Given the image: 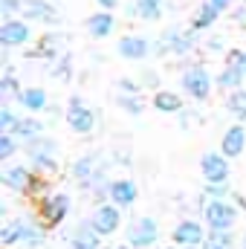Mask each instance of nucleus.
<instances>
[{
    "mask_svg": "<svg viewBox=\"0 0 246 249\" xmlns=\"http://www.w3.org/2000/svg\"><path fill=\"white\" fill-rule=\"evenodd\" d=\"M99 232L93 229V223H81L75 232H72V238H70V244L72 249H102L99 247Z\"/></svg>",
    "mask_w": 246,
    "mask_h": 249,
    "instance_id": "4468645a",
    "label": "nucleus"
},
{
    "mask_svg": "<svg viewBox=\"0 0 246 249\" xmlns=\"http://www.w3.org/2000/svg\"><path fill=\"white\" fill-rule=\"evenodd\" d=\"M0 90H3L6 96H12V93H15V78H12V75H6V78L0 81Z\"/></svg>",
    "mask_w": 246,
    "mask_h": 249,
    "instance_id": "c756f323",
    "label": "nucleus"
},
{
    "mask_svg": "<svg viewBox=\"0 0 246 249\" xmlns=\"http://www.w3.org/2000/svg\"><path fill=\"white\" fill-rule=\"evenodd\" d=\"M133 12H139V18H145V20H157L162 15V3L159 0H136Z\"/></svg>",
    "mask_w": 246,
    "mask_h": 249,
    "instance_id": "4be33fe9",
    "label": "nucleus"
},
{
    "mask_svg": "<svg viewBox=\"0 0 246 249\" xmlns=\"http://www.w3.org/2000/svg\"><path fill=\"white\" fill-rule=\"evenodd\" d=\"M229 110H232L238 119H246V90L232 93V99H229Z\"/></svg>",
    "mask_w": 246,
    "mask_h": 249,
    "instance_id": "b1692460",
    "label": "nucleus"
},
{
    "mask_svg": "<svg viewBox=\"0 0 246 249\" xmlns=\"http://www.w3.org/2000/svg\"><path fill=\"white\" fill-rule=\"evenodd\" d=\"M18 96H20V102H23L26 110H44V105H47V93L41 87H29V90H23Z\"/></svg>",
    "mask_w": 246,
    "mask_h": 249,
    "instance_id": "6ab92c4d",
    "label": "nucleus"
},
{
    "mask_svg": "<svg viewBox=\"0 0 246 249\" xmlns=\"http://www.w3.org/2000/svg\"><path fill=\"white\" fill-rule=\"evenodd\" d=\"M174 244H177V247H185V249L206 244L203 226H200L197 220H183V223H177V229H174Z\"/></svg>",
    "mask_w": 246,
    "mask_h": 249,
    "instance_id": "1a4fd4ad",
    "label": "nucleus"
},
{
    "mask_svg": "<svg viewBox=\"0 0 246 249\" xmlns=\"http://www.w3.org/2000/svg\"><path fill=\"white\" fill-rule=\"evenodd\" d=\"M119 206H110V203H102L96 212H93V229L99 232V235H113L116 232V226H119Z\"/></svg>",
    "mask_w": 246,
    "mask_h": 249,
    "instance_id": "0eeeda50",
    "label": "nucleus"
},
{
    "mask_svg": "<svg viewBox=\"0 0 246 249\" xmlns=\"http://www.w3.org/2000/svg\"><path fill=\"white\" fill-rule=\"evenodd\" d=\"M183 87L191 99H209V90H211V78L203 67H191L183 72Z\"/></svg>",
    "mask_w": 246,
    "mask_h": 249,
    "instance_id": "423d86ee",
    "label": "nucleus"
},
{
    "mask_svg": "<svg viewBox=\"0 0 246 249\" xmlns=\"http://www.w3.org/2000/svg\"><path fill=\"white\" fill-rule=\"evenodd\" d=\"M119 87H122L124 93H139V87H136L130 78H122V81H119Z\"/></svg>",
    "mask_w": 246,
    "mask_h": 249,
    "instance_id": "7c9ffc66",
    "label": "nucleus"
},
{
    "mask_svg": "<svg viewBox=\"0 0 246 249\" xmlns=\"http://www.w3.org/2000/svg\"><path fill=\"white\" fill-rule=\"evenodd\" d=\"M12 133H15L18 139L38 142V139H41V133H44V127H41V122H35V119H18L15 127H12Z\"/></svg>",
    "mask_w": 246,
    "mask_h": 249,
    "instance_id": "dca6fc26",
    "label": "nucleus"
},
{
    "mask_svg": "<svg viewBox=\"0 0 246 249\" xmlns=\"http://www.w3.org/2000/svg\"><path fill=\"white\" fill-rule=\"evenodd\" d=\"M15 122H18V119H15V113H12L9 107H3V110H0V133H12Z\"/></svg>",
    "mask_w": 246,
    "mask_h": 249,
    "instance_id": "bb28decb",
    "label": "nucleus"
},
{
    "mask_svg": "<svg viewBox=\"0 0 246 249\" xmlns=\"http://www.w3.org/2000/svg\"><path fill=\"white\" fill-rule=\"evenodd\" d=\"M244 75L246 72H241V70H229V67H226V70L220 72L217 84H220V87H241V78H244Z\"/></svg>",
    "mask_w": 246,
    "mask_h": 249,
    "instance_id": "393cba45",
    "label": "nucleus"
},
{
    "mask_svg": "<svg viewBox=\"0 0 246 249\" xmlns=\"http://www.w3.org/2000/svg\"><path fill=\"white\" fill-rule=\"evenodd\" d=\"M75 177L78 180H90V171H93V157H87V160H81V162H75Z\"/></svg>",
    "mask_w": 246,
    "mask_h": 249,
    "instance_id": "cd10ccee",
    "label": "nucleus"
},
{
    "mask_svg": "<svg viewBox=\"0 0 246 249\" xmlns=\"http://www.w3.org/2000/svg\"><path fill=\"white\" fill-rule=\"evenodd\" d=\"M67 212H70V197H67V194L47 197V200L41 203V223H44L47 229H53V226H58L64 217H67Z\"/></svg>",
    "mask_w": 246,
    "mask_h": 249,
    "instance_id": "39448f33",
    "label": "nucleus"
},
{
    "mask_svg": "<svg viewBox=\"0 0 246 249\" xmlns=\"http://www.w3.org/2000/svg\"><path fill=\"white\" fill-rule=\"evenodd\" d=\"M87 29H90L96 38H105V35H110V29H113V15H107V12H99V15H93V18L87 20Z\"/></svg>",
    "mask_w": 246,
    "mask_h": 249,
    "instance_id": "a211bd4d",
    "label": "nucleus"
},
{
    "mask_svg": "<svg viewBox=\"0 0 246 249\" xmlns=\"http://www.w3.org/2000/svg\"><path fill=\"white\" fill-rule=\"evenodd\" d=\"M154 107L162 110V113H180L183 110V99L177 93H168V90H159L154 96Z\"/></svg>",
    "mask_w": 246,
    "mask_h": 249,
    "instance_id": "f3484780",
    "label": "nucleus"
},
{
    "mask_svg": "<svg viewBox=\"0 0 246 249\" xmlns=\"http://www.w3.org/2000/svg\"><path fill=\"white\" fill-rule=\"evenodd\" d=\"M110 200L116 203V206H133L136 203V186H133V180H113L110 186Z\"/></svg>",
    "mask_w": 246,
    "mask_h": 249,
    "instance_id": "ddd939ff",
    "label": "nucleus"
},
{
    "mask_svg": "<svg viewBox=\"0 0 246 249\" xmlns=\"http://www.w3.org/2000/svg\"><path fill=\"white\" fill-rule=\"evenodd\" d=\"M29 41V26L20 23V20H6L0 26V44L3 47H18V44H26Z\"/></svg>",
    "mask_w": 246,
    "mask_h": 249,
    "instance_id": "9b49d317",
    "label": "nucleus"
},
{
    "mask_svg": "<svg viewBox=\"0 0 246 249\" xmlns=\"http://www.w3.org/2000/svg\"><path fill=\"white\" fill-rule=\"evenodd\" d=\"M246 148V130L241 124H235V127H229L226 133H223V142H220V154L223 157H241Z\"/></svg>",
    "mask_w": 246,
    "mask_h": 249,
    "instance_id": "f8f14e48",
    "label": "nucleus"
},
{
    "mask_svg": "<svg viewBox=\"0 0 246 249\" xmlns=\"http://www.w3.org/2000/svg\"><path fill=\"white\" fill-rule=\"evenodd\" d=\"M203 3H209V6H214L217 12H223V9H226V6H229L232 0H203Z\"/></svg>",
    "mask_w": 246,
    "mask_h": 249,
    "instance_id": "2f4dec72",
    "label": "nucleus"
},
{
    "mask_svg": "<svg viewBox=\"0 0 246 249\" xmlns=\"http://www.w3.org/2000/svg\"><path fill=\"white\" fill-rule=\"evenodd\" d=\"M0 12H3V18H12L18 12L29 20H58L55 9L44 0H0Z\"/></svg>",
    "mask_w": 246,
    "mask_h": 249,
    "instance_id": "f257e3e1",
    "label": "nucleus"
},
{
    "mask_svg": "<svg viewBox=\"0 0 246 249\" xmlns=\"http://www.w3.org/2000/svg\"><path fill=\"white\" fill-rule=\"evenodd\" d=\"M203 214H206V223H209L211 232H229L235 226V220H238L235 206H229L223 200H209V206H206Z\"/></svg>",
    "mask_w": 246,
    "mask_h": 249,
    "instance_id": "f03ea898",
    "label": "nucleus"
},
{
    "mask_svg": "<svg viewBox=\"0 0 246 249\" xmlns=\"http://www.w3.org/2000/svg\"><path fill=\"white\" fill-rule=\"evenodd\" d=\"M3 183L9 188H15V191H35V188L41 186V183L32 177V171H26L23 165L6 168V171H3Z\"/></svg>",
    "mask_w": 246,
    "mask_h": 249,
    "instance_id": "9d476101",
    "label": "nucleus"
},
{
    "mask_svg": "<svg viewBox=\"0 0 246 249\" xmlns=\"http://www.w3.org/2000/svg\"><path fill=\"white\" fill-rule=\"evenodd\" d=\"M99 3H102L105 9H113V6H116V0H99Z\"/></svg>",
    "mask_w": 246,
    "mask_h": 249,
    "instance_id": "473e14b6",
    "label": "nucleus"
},
{
    "mask_svg": "<svg viewBox=\"0 0 246 249\" xmlns=\"http://www.w3.org/2000/svg\"><path fill=\"white\" fill-rule=\"evenodd\" d=\"M15 154V139L12 133H0V160H9Z\"/></svg>",
    "mask_w": 246,
    "mask_h": 249,
    "instance_id": "a878e982",
    "label": "nucleus"
},
{
    "mask_svg": "<svg viewBox=\"0 0 246 249\" xmlns=\"http://www.w3.org/2000/svg\"><path fill=\"white\" fill-rule=\"evenodd\" d=\"M119 53L124 58H130V61H139V58L148 55V41L139 38V35H127V38L119 41Z\"/></svg>",
    "mask_w": 246,
    "mask_h": 249,
    "instance_id": "2eb2a0df",
    "label": "nucleus"
},
{
    "mask_svg": "<svg viewBox=\"0 0 246 249\" xmlns=\"http://www.w3.org/2000/svg\"><path fill=\"white\" fill-rule=\"evenodd\" d=\"M157 235H159L157 220L154 217H139L127 229V244L133 249H145V247H151V244H157Z\"/></svg>",
    "mask_w": 246,
    "mask_h": 249,
    "instance_id": "20e7f679",
    "label": "nucleus"
},
{
    "mask_svg": "<svg viewBox=\"0 0 246 249\" xmlns=\"http://www.w3.org/2000/svg\"><path fill=\"white\" fill-rule=\"evenodd\" d=\"M203 249H232V235L229 232H211L206 238Z\"/></svg>",
    "mask_w": 246,
    "mask_h": 249,
    "instance_id": "5701e85b",
    "label": "nucleus"
},
{
    "mask_svg": "<svg viewBox=\"0 0 246 249\" xmlns=\"http://www.w3.org/2000/svg\"><path fill=\"white\" fill-rule=\"evenodd\" d=\"M191 47V35H185L180 29H171L165 35V44H159V50H174V53H185Z\"/></svg>",
    "mask_w": 246,
    "mask_h": 249,
    "instance_id": "aec40b11",
    "label": "nucleus"
},
{
    "mask_svg": "<svg viewBox=\"0 0 246 249\" xmlns=\"http://www.w3.org/2000/svg\"><path fill=\"white\" fill-rule=\"evenodd\" d=\"M119 105H122L127 113H133V116L142 110V102H136V99H127V96H124V99H119Z\"/></svg>",
    "mask_w": 246,
    "mask_h": 249,
    "instance_id": "c85d7f7f",
    "label": "nucleus"
},
{
    "mask_svg": "<svg viewBox=\"0 0 246 249\" xmlns=\"http://www.w3.org/2000/svg\"><path fill=\"white\" fill-rule=\"evenodd\" d=\"M244 249H246V238H244Z\"/></svg>",
    "mask_w": 246,
    "mask_h": 249,
    "instance_id": "72a5a7b5",
    "label": "nucleus"
},
{
    "mask_svg": "<svg viewBox=\"0 0 246 249\" xmlns=\"http://www.w3.org/2000/svg\"><path fill=\"white\" fill-rule=\"evenodd\" d=\"M217 15H220V12H217L214 6H209V3H203V6L197 9V15H194V20H191V26H194V29H206V26H211V23L217 20Z\"/></svg>",
    "mask_w": 246,
    "mask_h": 249,
    "instance_id": "412c9836",
    "label": "nucleus"
},
{
    "mask_svg": "<svg viewBox=\"0 0 246 249\" xmlns=\"http://www.w3.org/2000/svg\"><path fill=\"white\" fill-rule=\"evenodd\" d=\"M67 122H70V127L75 133H90L93 124H96V116H93L90 107L81 105V99H72L70 102V110H67Z\"/></svg>",
    "mask_w": 246,
    "mask_h": 249,
    "instance_id": "6e6552de",
    "label": "nucleus"
},
{
    "mask_svg": "<svg viewBox=\"0 0 246 249\" xmlns=\"http://www.w3.org/2000/svg\"><path fill=\"white\" fill-rule=\"evenodd\" d=\"M200 168H203V177H206L209 186H226V180H229V162H226L223 154H211V151L203 154Z\"/></svg>",
    "mask_w": 246,
    "mask_h": 249,
    "instance_id": "7ed1b4c3",
    "label": "nucleus"
}]
</instances>
